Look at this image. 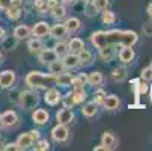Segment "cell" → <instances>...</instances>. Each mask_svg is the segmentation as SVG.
Masks as SVG:
<instances>
[{
    "label": "cell",
    "mask_w": 152,
    "mask_h": 151,
    "mask_svg": "<svg viewBox=\"0 0 152 151\" xmlns=\"http://www.w3.org/2000/svg\"><path fill=\"white\" fill-rule=\"evenodd\" d=\"M139 39V35L133 30H98L91 36L92 44L98 49L99 56L108 62L115 56V50L119 47H133Z\"/></svg>",
    "instance_id": "1"
},
{
    "label": "cell",
    "mask_w": 152,
    "mask_h": 151,
    "mask_svg": "<svg viewBox=\"0 0 152 151\" xmlns=\"http://www.w3.org/2000/svg\"><path fill=\"white\" fill-rule=\"evenodd\" d=\"M26 83L35 89H47L56 85V76L51 73H41V71H30L26 76Z\"/></svg>",
    "instance_id": "2"
},
{
    "label": "cell",
    "mask_w": 152,
    "mask_h": 151,
    "mask_svg": "<svg viewBox=\"0 0 152 151\" xmlns=\"http://www.w3.org/2000/svg\"><path fill=\"white\" fill-rule=\"evenodd\" d=\"M38 59H39V62L42 63V65H50L51 62L59 59V56L54 52V49H42L38 53Z\"/></svg>",
    "instance_id": "3"
},
{
    "label": "cell",
    "mask_w": 152,
    "mask_h": 151,
    "mask_svg": "<svg viewBox=\"0 0 152 151\" xmlns=\"http://www.w3.org/2000/svg\"><path fill=\"white\" fill-rule=\"evenodd\" d=\"M20 104L24 107V109H32V107H35L38 104V95L35 92H23L20 95Z\"/></svg>",
    "instance_id": "4"
},
{
    "label": "cell",
    "mask_w": 152,
    "mask_h": 151,
    "mask_svg": "<svg viewBox=\"0 0 152 151\" xmlns=\"http://www.w3.org/2000/svg\"><path fill=\"white\" fill-rule=\"evenodd\" d=\"M68 136H69V132H68L66 125H63V124H57L51 130V138L56 142H65V141H68Z\"/></svg>",
    "instance_id": "5"
},
{
    "label": "cell",
    "mask_w": 152,
    "mask_h": 151,
    "mask_svg": "<svg viewBox=\"0 0 152 151\" xmlns=\"http://www.w3.org/2000/svg\"><path fill=\"white\" fill-rule=\"evenodd\" d=\"M0 124L6 128H11V127H15L18 124V115L14 112V110H6L5 113L0 115Z\"/></svg>",
    "instance_id": "6"
},
{
    "label": "cell",
    "mask_w": 152,
    "mask_h": 151,
    "mask_svg": "<svg viewBox=\"0 0 152 151\" xmlns=\"http://www.w3.org/2000/svg\"><path fill=\"white\" fill-rule=\"evenodd\" d=\"M56 119H57V124L68 125V124H71L72 119H74V112L69 109V107H63V109H60V110L56 113Z\"/></svg>",
    "instance_id": "7"
},
{
    "label": "cell",
    "mask_w": 152,
    "mask_h": 151,
    "mask_svg": "<svg viewBox=\"0 0 152 151\" xmlns=\"http://www.w3.org/2000/svg\"><path fill=\"white\" fill-rule=\"evenodd\" d=\"M101 145H102V147H104V150H107V151L116 150V147H118V139L115 138V135H113V133H110V132H105V133L102 135Z\"/></svg>",
    "instance_id": "8"
},
{
    "label": "cell",
    "mask_w": 152,
    "mask_h": 151,
    "mask_svg": "<svg viewBox=\"0 0 152 151\" xmlns=\"http://www.w3.org/2000/svg\"><path fill=\"white\" fill-rule=\"evenodd\" d=\"M44 100H45V103H47V104L54 106V104H57V103L62 100V95H60V92H59L56 88L50 86V88H47V91H45Z\"/></svg>",
    "instance_id": "9"
},
{
    "label": "cell",
    "mask_w": 152,
    "mask_h": 151,
    "mask_svg": "<svg viewBox=\"0 0 152 151\" xmlns=\"http://www.w3.org/2000/svg\"><path fill=\"white\" fill-rule=\"evenodd\" d=\"M15 79H17L15 73L12 70H6L0 74V86H2V88H11L15 83Z\"/></svg>",
    "instance_id": "10"
},
{
    "label": "cell",
    "mask_w": 152,
    "mask_h": 151,
    "mask_svg": "<svg viewBox=\"0 0 152 151\" xmlns=\"http://www.w3.org/2000/svg\"><path fill=\"white\" fill-rule=\"evenodd\" d=\"M32 33L35 38H44L50 33V26L48 23H45V21H39V23H36L32 29Z\"/></svg>",
    "instance_id": "11"
},
{
    "label": "cell",
    "mask_w": 152,
    "mask_h": 151,
    "mask_svg": "<svg viewBox=\"0 0 152 151\" xmlns=\"http://www.w3.org/2000/svg\"><path fill=\"white\" fill-rule=\"evenodd\" d=\"M62 62H63V65H65V68H68V70H74V68H77L78 65H80V60H78V56L75 55V53H66L63 56V59H62Z\"/></svg>",
    "instance_id": "12"
},
{
    "label": "cell",
    "mask_w": 152,
    "mask_h": 151,
    "mask_svg": "<svg viewBox=\"0 0 152 151\" xmlns=\"http://www.w3.org/2000/svg\"><path fill=\"white\" fill-rule=\"evenodd\" d=\"M69 32L66 30V27H65V24H54L53 27H50V33L48 35H51L54 39H63L65 36H66Z\"/></svg>",
    "instance_id": "13"
},
{
    "label": "cell",
    "mask_w": 152,
    "mask_h": 151,
    "mask_svg": "<svg viewBox=\"0 0 152 151\" xmlns=\"http://www.w3.org/2000/svg\"><path fill=\"white\" fill-rule=\"evenodd\" d=\"M136 57V53L133 50V47H122V50L119 52V59L124 63H131Z\"/></svg>",
    "instance_id": "14"
},
{
    "label": "cell",
    "mask_w": 152,
    "mask_h": 151,
    "mask_svg": "<svg viewBox=\"0 0 152 151\" xmlns=\"http://www.w3.org/2000/svg\"><path fill=\"white\" fill-rule=\"evenodd\" d=\"M30 33H32V29H30L29 26H26V24L17 26V27L14 29V38H17L18 41H21V39H27V38L30 36Z\"/></svg>",
    "instance_id": "15"
},
{
    "label": "cell",
    "mask_w": 152,
    "mask_h": 151,
    "mask_svg": "<svg viewBox=\"0 0 152 151\" xmlns=\"http://www.w3.org/2000/svg\"><path fill=\"white\" fill-rule=\"evenodd\" d=\"M104 107H105V110H116L118 107H119V104H121V100L116 97V95H105V98H104Z\"/></svg>",
    "instance_id": "16"
},
{
    "label": "cell",
    "mask_w": 152,
    "mask_h": 151,
    "mask_svg": "<svg viewBox=\"0 0 152 151\" xmlns=\"http://www.w3.org/2000/svg\"><path fill=\"white\" fill-rule=\"evenodd\" d=\"M48 118H50V115L45 109H36L32 113V119L36 124H45V122H48Z\"/></svg>",
    "instance_id": "17"
},
{
    "label": "cell",
    "mask_w": 152,
    "mask_h": 151,
    "mask_svg": "<svg viewBox=\"0 0 152 151\" xmlns=\"http://www.w3.org/2000/svg\"><path fill=\"white\" fill-rule=\"evenodd\" d=\"M17 145L20 147V150H27L33 145V139L29 133H23V135H20L18 139H17Z\"/></svg>",
    "instance_id": "18"
},
{
    "label": "cell",
    "mask_w": 152,
    "mask_h": 151,
    "mask_svg": "<svg viewBox=\"0 0 152 151\" xmlns=\"http://www.w3.org/2000/svg\"><path fill=\"white\" fill-rule=\"evenodd\" d=\"M81 112H83V115H84V116L92 118V116H95V115L98 113V104H96L95 101H89V103H86V104L83 106Z\"/></svg>",
    "instance_id": "19"
},
{
    "label": "cell",
    "mask_w": 152,
    "mask_h": 151,
    "mask_svg": "<svg viewBox=\"0 0 152 151\" xmlns=\"http://www.w3.org/2000/svg\"><path fill=\"white\" fill-rule=\"evenodd\" d=\"M84 49V42L80 39V38H72L71 41H69V44H68V50H69V53H80L81 50Z\"/></svg>",
    "instance_id": "20"
},
{
    "label": "cell",
    "mask_w": 152,
    "mask_h": 151,
    "mask_svg": "<svg viewBox=\"0 0 152 151\" xmlns=\"http://www.w3.org/2000/svg\"><path fill=\"white\" fill-rule=\"evenodd\" d=\"M27 47H29V52H30L32 55H38L42 49H44V44L41 42V38H33V39L29 41Z\"/></svg>",
    "instance_id": "21"
},
{
    "label": "cell",
    "mask_w": 152,
    "mask_h": 151,
    "mask_svg": "<svg viewBox=\"0 0 152 151\" xmlns=\"http://www.w3.org/2000/svg\"><path fill=\"white\" fill-rule=\"evenodd\" d=\"M104 83V77L99 71H94L88 76V85H92V86H101Z\"/></svg>",
    "instance_id": "22"
},
{
    "label": "cell",
    "mask_w": 152,
    "mask_h": 151,
    "mask_svg": "<svg viewBox=\"0 0 152 151\" xmlns=\"http://www.w3.org/2000/svg\"><path fill=\"white\" fill-rule=\"evenodd\" d=\"M77 56H78V60H80V65H89L94 60V55L86 49H83L80 53H77Z\"/></svg>",
    "instance_id": "23"
},
{
    "label": "cell",
    "mask_w": 152,
    "mask_h": 151,
    "mask_svg": "<svg viewBox=\"0 0 152 151\" xmlns=\"http://www.w3.org/2000/svg\"><path fill=\"white\" fill-rule=\"evenodd\" d=\"M71 82H72V76L68 74V73H62V74L56 76V85H60L63 88L71 86Z\"/></svg>",
    "instance_id": "24"
},
{
    "label": "cell",
    "mask_w": 152,
    "mask_h": 151,
    "mask_svg": "<svg viewBox=\"0 0 152 151\" xmlns=\"http://www.w3.org/2000/svg\"><path fill=\"white\" fill-rule=\"evenodd\" d=\"M65 27H66L68 32H77V30L81 27V23H80L78 18L71 17V18H68L66 21H65Z\"/></svg>",
    "instance_id": "25"
},
{
    "label": "cell",
    "mask_w": 152,
    "mask_h": 151,
    "mask_svg": "<svg viewBox=\"0 0 152 151\" xmlns=\"http://www.w3.org/2000/svg\"><path fill=\"white\" fill-rule=\"evenodd\" d=\"M48 67H50V73L54 74V76H59V74H62V73L65 71V65H63V62H62L60 59L51 62Z\"/></svg>",
    "instance_id": "26"
},
{
    "label": "cell",
    "mask_w": 152,
    "mask_h": 151,
    "mask_svg": "<svg viewBox=\"0 0 152 151\" xmlns=\"http://www.w3.org/2000/svg\"><path fill=\"white\" fill-rule=\"evenodd\" d=\"M6 15L9 20H18L21 17V6H14L11 5L8 9H6Z\"/></svg>",
    "instance_id": "27"
},
{
    "label": "cell",
    "mask_w": 152,
    "mask_h": 151,
    "mask_svg": "<svg viewBox=\"0 0 152 151\" xmlns=\"http://www.w3.org/2000/svg\"><path fill=\"white\" fill-rule=\"evenodd\" d=\"M112 77H113L115 82H124V80L126 79V70H125L124 67H118V68L113 70Z\"/></svg>",
    "instance_id": "28"
},
{
    "label": "cell",
    "mask_w": 152,
    "mask_h": 151,
    "mask_svg": "<svg viewBox=\"0 0 152 151\" xmlns=\"http://www.w3.org/2000/svg\"><path fill=\"white\" fill-rule=\"evenodd\" d=\"M51 15H53L56 20H62L65 15H66V9H65V6H62V5H56V6L51 9Z\"/></svg>",
    "instance_id": "29"
},
{
    "label": "cell",
    "mask_w": 152,
    "mask_h": 151,
    "mask_svg": "<svg viewBox=\"0 0 152 151\" xmlns=\"http://www.w3.org/2000/svg\"><path fill=\"white\" fill-rule=\"evenodd\" d=\"M115 21H116V15H115V12L108 11V9L102 11V23H104V24H113Z\"/></svg>",
    "instance_id": "30"
},
{
    "label": "cell",
    "mask_w": 152,
    "mask_h": 151,
    "mask_svg": "<svg viewBox=\"0 0 152 151\" xmlns=\"http://www.w3.org/2000/svg\"><path fill=\"white\" fill-rule=\"evenodd\" d=\"M54 52L57 53V56L60 57V56H65L69 50H68V44L66 42H63V41H59L57 44L54 46Z\"/></svg>",
    "instance_id": "31"
},
{
    "label": "cell",
    "mask_w": 152,
    "mask_h": 151,
    "mask_svg": "<svg viewBox=\"0 0 152 151\" xmlns=\"http://www.w3.org/2000/svg\"><path fill=\"white\" fill-rule=\"evenodd\" d=\"M72 97H74L75 104H80V103H83V101L86 100V92H84V89H83V88H80V89H74Z\"/></svg>",
    "instance_id": "32"
},
{
    "label": "cell",
    "mask_w": 152,
    "mask_h": 151,
    "mask_svg": "<svg viewBox=\"0 0 152 151\" xmlns=\"http://www.w3.org/2000/svg\"><path fill=\"white\" fill-rule=\"evenodd\" d=\"M92 5H94V8H95L98 12H102V11H105V9L108 8L110 2H108V0H94Z\"/></svg>",
    "instance_id": "33"
},
{
    "label": "cell",
    "mask_w": 152,
    "mask_h": 151,
    "mask_svg": "<svg viewBox=\"0 0 152 151\" xmlns=\"http://www.w3.org/2000/svg\"><path fill=\"white\" fill-rule=\"evenodd\" d=\"M140 77H142L143 82H149V80H152V67H146V68H143Z\"/></svg>",
    "instance_id": "34"
},
{
    "label": "cell",
    "mask_w": 152,
    "mask_h": 151,
    "mask_svg": "<svg viewBox=\"0 0 152 151\" xmlns=\"http://www.w3.org/2000/svg\"><path fill=\"white\" fill-rule=\"evenodd\" d=\"M35 150H38V151H47V150H50V144L47 142V141H36V145H35Z\"/></svg>",
    "instance_id": "35"
},
{
    "label": "cell",
    "mask_w": 152,
    "mask_h": 151,
    "mask_svg": "<svg viewBox=\"0 0 152 151\" xmlns=\"http://www.w3.org/2000/svg\"><path fill=\"white\" fill-rule=\"evenodd\" d=\"M105 95H107V94H105L102 89H98V91L95 92V95H94V97H95V98H94V101H95L96 104H102V103H104Z\"/></svg>",
    "instance_id": "36"
},
{
    "label": "cell",
    "mask_w": 152,
    "mask_h": 151,
    "mask_svg": "<svg viewBox=\"0 0 152 151\" xmlns=\"http://www.w3.org/2000/svg\"><path fill=\"white\" fill-rule=\"evenodd\" d=\"M35 8L42 14L47 11V0H35Z\"/></svg>",
    "instance_id": "37"
},
{
    "label": "cell",
    "mask_w": 152,
    "mask_h": 151,
    "mask_svg": "<svg viewBox=\"0 0 152 151\" xmlns=\"http://www.w3.org/2000/svg\"><path fill=\"white\" fill-rule=\"evenodd\" d=\"M63 104H65V107H71L75 104V101H74V97H72V94H66L63 97Z\"/></svg>",
    "instance_id": "38"
},
{
    "label": "cell",
    "mask_w": 152,
    "mask_h": 151,
    "mask_svg": "<svg viewBox=\"0 0 152 151\" xmlns=\"http://www.w3.org/2000/svg\"><path fill=\"white\" fill-rule=\"evenodd\" d=\"M143 33H145L146 36H152V18H151V21L145 23V26H143Z\"/></svg>",
    "instance_id": "39"
},
{
    "label": "cell",
    "mask_w": 152,
    "mask_h": 151,
    "mask_svg": "<svg viewBox=\"0 0 152 151\" xmlns=\"http://www.w3.org/2000/svg\"><path fill=\"white\" fill-rule=\"evenodd\" d=\"M71 86L74 89H80V88H83V85H81V82L78 80V77H72V82H71Z\"/></svg>",
    "instance_id": "40"
},
{
    "label": "cell",
    "mask_w": 152,
    "mask_h": 151,
    "mask_svg": "<svg viewBox=\"0 0 152 151\" xmlns=\"http://www.w3.org/2000/svg\"><path fill=\"white\" fill-rule=\"evenodd\" d=\"M3 150H6V151H18L20 147H18L17 144H8V145L3 147Z\"/></svg>",
    "instance_id": "41"
},
{
    "label": "cell",
    "mask_w": 152,
    "mask_h": 151,
    "mask_svg": "<svg viewBox=\"0 0 152 151\" xmlns=\"http://www.w3.org/2000/svg\"><path fill=\"white\" fill-rule=\"evenodd\" d=\"M11 6V0H0V9H8Z\"/></svg>",
    "instance_id": "42"
},
{
    "label": "cell",
    "mask_w": 152,
    "mask_h": 151,
    "mask_svg": "<svg viewBox=\"0 0 152 151\" xmlns=\"http://www.w3.org/2000/svg\"><path fill=\"white\" fill-rule=\"evenodd\" d=\"M78 80L81 82V85H83V86H84V85H88V74L81 73V74L78 76Z\"/></svg>",
    "instance_id": "43"
},
{
    "label": "cell",
    "mask_w": 152,
    "mask_h": 151,
    "mask_svg": "<svg viewBox=\"0 0 152 151\" xmlns=\"http://www.w3.org/2000/svg\"><path fill=\"white\" fill-rule=\"evenodd\" d=\"M137 88H139V91H137L139 94H145V92L148 91V86H146L145 83H140V85L137 83Z\"/></svg>",
    "instance_id": "44"
},
{
    "label": "cell",
    "mask_w": 152,
    "mask_h": 151,
    "mask_svg": "<svg viewBox=\"0 0 152 151\" xmlns=\"http://www.w3.org/2000/svg\"><path fill=\"white\" fill-rule=\"evenodd\" d=\"M56 5H59V2H57V0H47V9H53Z\"/></svg>",
    "instance_id": "45"
},
{
    "label": "cell",
    "mask_w": 152,
    "mask_h": 151,
    "mask_svg": "<svg viewBox=\"0 0 152 151\" xmlns=\"http://www.w3.org/2000/svg\"><path fill=\"white\" fill-rule=\"evenodd\" d=\"M29 135L32 136V139H33V142L39 139V132H38V130H32V132H29Z\"/></svg>",
    "instance_id": "46"
},
{
    "label": "cell",
    "mask_w": 152,
    "mask_h": 151,
    "mask_svg": "<svg viewBox=\"0 0 152 151\" xmlns=\"http://www.w3.org/2000/svg\"><path fill=\"white\" fill-rule=\"evenodd\" d=\"M5 35H6L5 29H3V27H0V41H3V39H5Z\"/></svg>",
    "instance_id": "47"
},
{
    "label": "cell",
    "mask_w": 152,
    "mask_h": 151,
    "mask_svg": "<svg viewBox=\"0 0 152 151\" xmlns=\"http://www.w3.org/2000/svg\"><path fill=\"white\" fill-rule=\"evenodd\" d=\"M75 2H77V0H62L63 5H74Z\"/></svg>",
    "instance_id": "48"
},
{
    "label": "cell",
    "mask_w": 152,
    "mask_h": 151,
    "mask_svg": "<svg viewBox=\"0 0 152 151\" xmlns=\"http://www.w3.org/2000/svg\"><path fill=\"white\" fill-rule=\"evenodd\" d=\"M148 14H149V17L152 18V3H151V5L148 6Z\"/></svg>",
    "instance_id": "49"
},
{
    "label": "cell",
    "mask_w": 152,
    "mask_h": 151,
    "mask_svg": "<svg viewBox=\"0 0 152 151\" xmlns=\"http://www.w3.org/2000/svg\"><path fill=\"white\" fill-rule=\"evenodd\" d=\"M101 150H104V147H102V145H99V147H95V151H101Z\"/></svg>",
    "instance_id": "50"
},
{
    "label": "cell",
    "mask_w": 152,
    "mask_h": 151,
    "mask_svg": "<svg viewBox=\"0 0 152 151\" xmlns=\"http://www.w3.org/2000/svg\"><path fill=\"white\" fill-rule=\"evenodd\" d=\"M83 2H84V3H92L94 0H83Z\"/></svg>",
    "instance_id": "51"
},
{
    "label": "cell",
    "mask_w": 152,
    "mask_h": 151,
    "mask_svg": "<svg viewBox=\"0 0 152 151\" xmlns=\"http://www.w3.org/2000/svg\"><path fill=\"white\" fill-rule=\"evenodd\" d=\"M151 103H152V86H151Z\"/></svg>",
    "instance_id": "52"
},
{
    "label": "cell",
    "mask_w": 152,
    "mask_h": 151,
    "mask_svg": "<svg viewBox=\"0 0 152 151\" xmlns=\"http://www.w3.org/2000/svg\"><path fill=\"white\" fill-rule=\"evenodd\" d=\"M0 62H2V52H0Z\"/></svg>",
    "instance_id": "53"
},
{
    "label": "cell",
    "mask_w": 152,
    "mask_h": 151,
    "mask_svg": "<svg viewBox=\"0 0 152 151\" xmlns=\"http://www.w3.org/2000/svg\"><path fill=\"white\" fill-rule=\"evenodd\" d=\"M151 67H152V63H151Z\"/></svg>",
    "instance_id": "54"
}]
</instances>
